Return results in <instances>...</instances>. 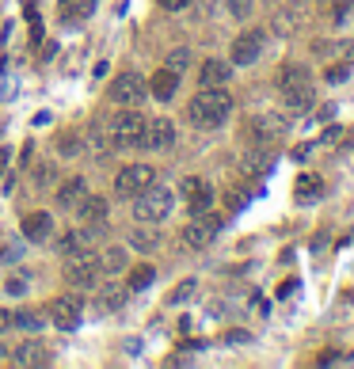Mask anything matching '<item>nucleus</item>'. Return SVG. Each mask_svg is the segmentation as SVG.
Returning a JSON list of instances; mask_svg holds the SVG:
<instances>
[{
  "mask_svg": "<svg viewBox=\"0 0 354 369\" xmlns=\"http://www.w3.org/2000/svg\"><path fill=\"white\" fill-rule=\"evenodd\" d=\"M175 145V126L168 118H152L145 122V137H141V149H172Z\"/></svg>",
  "mask_w": 354,
  "mask_h": 369,
  "instance_id": "obj_11",
  "label": "nucleus"
},
{
  "mask_svg": "<svg viewBox=\"0 0 354 369\" xmlns=\"http://www.w3.org/2000/svg\"><path fill=\"white\" fill-rule=\"evenodd\" d=\"M80 248H84V232H69V237H61V244H58L61 255H73V251H80Z\"/></svg>",
  "mask_w": 354,
  "mask_h": 369,
  "instance_id": "obj_26",
  "label": "nucleus"
},
{
  "mask_svg": "<svg viewBox=\"0 0 354 369\" xmlns=\"http://www.w3.org/2000/svg\"><path fill=\"white\" fill-rule=\"evenodd\" d=\"M282 95H286V107H290L293 115H301V110L313 107V88H308V84L293 88V92H282Z\"/></svg>",
  "mask_w": 354,
  "mask_h": 369,
  "instance_id": "obj_21",
  "label": "nucleus"
},
{
  "mask_svg": "<svg viewBox=\"0 0 354 369\" xmlns=\"http://www.w3.org/2000/svg\"><path fill=\"white\" fill-rule=\"evenodd\" d=\"M141 137H145V118L137 110H118L110 122V141L118 149H141Z\"/></svg>",
  "mask_w": 354,
  "mask_h": 369,
  "instance_id": "obj_3",
  "label": "nucleus"
},
{
  "mask_svg": "<svg viewBox=\"0 0 354 369\" xmlns=\"http://www.w3.org/2000/svg\"><path fill=\"white\" fill-rule=\"evenodd\" d=\"M123 263H126L123 248H107V255H103V259H99V266H103L107 274H118V271H123Z\"/></svg>",
  "mask_w": 354,
  "mask_h": 369,
  "instance_id": "obj_24",
  "label": "nucleus"
},
{
  "mask_svg": "<svg viewBox=\"0 0 354 369\" xmlns=\"http://www.w3.org/2000/svg\"><path fill=\"white\" fill-rule=\"evenodd\" d=\"M50 312H53V323H58L61 331H73L76 323H80V312H84V301L76 297V293H65V297H58L50 305Z\"/></svg>",
  "mask_w": 354,
  "mask_h": 369,
  "instance_id": "obj_8",
  "label": "nucleus"
},
{
  "mask_svg": "<svg viewBox=\"0 0 354 369\" xmlns=\"http://www.w3.org/2000/svg\"><path fill=\"white\" fill-rule=\"evenodd\" d=\"M324 80H328V84H343V80H347V65H328Z\"/></svg>",
  "mask_w": 354,
  "mask_h": 369,
  "instance_id": "obj_30",
  "label": "nucleus"
},
{
  "mask_svg": "<svg viewBox=\"0 0 354 369\" xmlns=\"http://www.w3.org/2000/svg\"><path fill=\"white\" fill-rule=\"evenodd\" d=\"M301 84H308V73L301 69V65H286L282 76H278V88L282 92H293V88H301Z\"/></svg>",
  "mask_w": 354,
  "mask_h": 369,
  "instance_id": "obj_22",
  "label": "nucleus"
},
{
  "mask_svg": "<svg viewBox=\"0 0 354 369\" xmlns=\"http://www.w3.org/2000/svg\"><path fill=\"white\" fill-rule=\"evenodd\" d=\"M290 4H301V0H290Z\"/></svg>",
  "mask_w": 354,
  "mask_h": 369,
  "instance_id": "obj_42",
  "label": "nucleus"
},
{
  "mask_svg": "<svg viewBox=\"0 0 354 369\" xmlns=\"http://www.w3.org/2000/svg\"><path fill=\"white\" fill-rule=\"evenodd\" d=\"M248 8H251V0H229V12H232V16H240V19L248 16Z\"/></svg>",
  "mask_w": 354,
  "mask_h": 369,
  "instance_id": "obj_34",
  "label": "nucleus"
},
{
  "mask_svg": "<svg viewBox=\"0 0 354 369\" xmlns=\"http://www.w3.org/2000/svg\"><path fill=\"white\" fill-rule=\"evenodd\" d=\"M58 8H61V16H69V19L80 16V0H58Z\"/></svg>",
  "mask_w": 354,
  "mask_h": 369,
  "instance_id": "obj_33",
  "label": "nucleus"
},
{
  "mask_svg": "<svg viewBox=\"0 0 354 369\" xmlns=\"http://www.w3.org/2000/svg\"><path fill=\"white\" fill-rule=\"evenodd\" d=\"M183 198L187 206H191V214H206L209 206H214V187L206 183V179H183Z\"/></svg>",
  "mask_w": 354,
  "mask_h": 369,
  "instance_id": "obj_10",
  "label": "nucleus"
},
{
  "mask_svg": "<svg viewBox=\"0 0 354 369\" xmlns=\"http://www.w3.org/2000/svg\"><path fill=\"white\" fill-rule=\"evenodd\" d=\"M172 191H164V187H145V191H141L137 198H134V217L137 221H145V225H157V221H164L172 214Z\"/></svg>",
  "mask_w": 354,
  "mask_h": 369,
  "instance_id": "obj_2",
  "label": "nucleus"
},
{
  "mask_svg": "<svg viewBox=\"0 0 354 369\" xmlns=\"http://www.w3.org/2000/svg\"><path fill=\"white\" fill-rule=\"evenodd\" d=\"M187 115H191L194 126H202V130H214L221 126L229 115H232V95L225 92V88H202L194 99H191V107H187Z\"/></svg>",
  "mask_w": 354,
  "mask_h": 369,
  "instance_id": "obj_1",
  "label": "nucleus"
},
{
  "mask_svg": "<svg viewBox=\"0 0 354 369\" xmlns=\"http://www.w3.org/2000/svg\"><path fill=\"white\" fill-rule=\"evenodd\" d=\"M84 194H88V183H84V179H69V183L58 187V206L61 209H76V206L84 202Z\"/></svg>",
  "mask_w": 354,
  "mask_h": 369,
  "instance_id": "obj_16",
  "label": "nucleus"
},
{
  "mask_svg": "<svg viewBox=\"0 0 354 369\" xmlns=\"http://www.w3.org/2000/svg\"><path fill=\"white\" fill-rule=\"evenodd\" d=\"M271 164H274V145H248V152H244V167H248L251 175L271 172Z\"/></svg>",
  "mask_w": 354,
  "mask_h": 369,
  "instance_id": "obj_13",
  "label": "nucleus"
},
{
  "mask_svg": "<svg viewBox=\"0 0 354 369\" xmlns=\"http://www.w3.org/2000/svg\"><path fill=\"white\" fill-rule=\"evenodd\" d=\"M24 289H27V278H12V282H8V293H24Z\"/></svg>",
  "mask_w": 354,
  "mask_h": 369,
  "instance_id": "obj_36",
  "label": "nucleus"
},
{
  "mask_svg": "<svg viewBox=\"0 0 354 369\" xmlns=\"http://www.w3.org/2000/svg\"><path fill=\"white\" fill-rule=\"evenodd\" d=\"M65 282L76 286V289H92L95 286V278H99V259L92 251H73V255H65Z\"/></svg>",
  "mask_w": 354,
  "mask_h": 369,
  "instance_id": "obj_4",
  "label": "nucleus"
},
{
  "mask_svg": "<svg viewBox=\"0 0 354 369\" xmlns=\"http://www.w3.org/2000/svg\"><path fill=\"white\" fill-rule=\"evenodd\" d=\"M80 217L88 221V225H99V221H107V198H99V194L88 198V194H84V202H80Z\"/></svg>",
  "mask_w": 354,
  "mask_h": 369,
  "instance_id": "obj_20",
  "label": "nucleus"
},
{
  "mask_svg": "<svg viewBox=\"0 0 354 369\" xmlns=\"http://www.w3.org/2000/svg\"><path fill=\"white\" fill-rule=\"evenodd\" d=\"M320 194H324V179H320V175H313V172H308V175H297V183H293V198H297V202H320Z\"/></svg>",
  "mask_w": 354,
  "mask_h": 369,
  "instance_id": "obj_14",
  "label": "nucleus"
},
{
  "mask_svg": "<svg viewBox=\"0 0 354 369\" xmlns=\"http://www.w3.org/2000/svg\"><path fill=\"white\" fill-rule=\"evenodd\" d=\"M12 358H16L19 365H46L50 362V350L42 343H19Z\"/></svg>",
  "mask_w": 354,
  "mask_h": 369,
  "instance_id": "obj_19",
  "label": "nucleus"
},
{
  "mask_svg": "<svg viewBox=\"0 0 354 369\" xmlns=\"http://www.w3.org/2000/svg\"><path fill=\"white\" fill-rule=\"evenodd\" d=\"M12 323H19V328H27V331H35L38 328V316H35V312H19V316H12Z\"/></svg>",
  "mask_w": 354,
  "mask_h": 369,
  "instance_id": "obj_31",
  "label": "nucleus"
},
{
  "mask_svg": "<svg viewBox=\"0 0 354 369\" xmlns=\"http://www.w3.org/2000/svg\"><path fill=\"white\" fill-rule=\"evenodd\" d=\"M343 46H347L343 53H347V65H350V61H354V42H343Z\"/></svg>",
  "mask_w": 354,
  "mask_h": 369,
  "instance_id": "obj_41",
  "label": "nucleus"
},
{
  "mask_svg": "<svg viewBox=\"0 0 354 369\" xmlns=\"http://www.w3.org/2000/svg\"><path fill=\"white\" fill-rule=\"evenodd\" d=\"M324 141H328V145H335V141H343V130H339V126H335V130H328V133H324Z\"/></svg>",
  "mask_w": 354,
  "mask_h": 369,
  "instance_id": "obj_38",
  "label": "nucleus"
},
{
  "mask_svg": "<svg viewBox=\"0 0 354 369\" xmlns=\"http://www.w3.org/2000/svg\"><path fill=\"white\" fill-rule=\"evenodd\" d=\"M175 88H179V76H175V69H160V73H152V84H149V92L157 95V99H168L175 95Z\"/></svg>",
  "mask_w": 354,
  "mask_h": 369,
  "instance_id": "obj_17",
  "label": "nucleus"
},
{
  "mask_svg": "<svg viewBox=\"0 0 354 369\" xmlns=\"http://www.w3.org/2000/svg\"><path fill=\"white\" fill-rule=\"evenodd\" d=\"M145 95H149V84L141 80L137 73H123L115 84H110V99H115V103H123V107H137Z\"/></svg>",
  "mask_w": 354,
  "mask_h": 369,
  "instance_id": "obj_7",
  "label": "nucleus"
},
{
  "mask_svg": "<svg viewBox=\"0 0 354 369\" xmlns=\"http://www.w3.org/2000/svg\"><path fill=\"white\" fill-rule=\"evenodd\" d=\"M263 53V31H244L236 42H232V61L236 65H251Z\"/></svg>",
  "mask_w": 354,
  "mask_h": 369,
  "instance_id": "obj_12",
  "label": "nucleus"
},
{
  "mask_svg": "<svg viewBox=\"0 0 354 369\" xmlns=\"http://www.w3.org/2000/svg\"><path fill=\"white\" fill-rule=\"evenodd\" d=\"M8 328H12V312H4V308H0V335H4Z\"/></svg>",
  "mask_w": 354,
  "mask_h": 369,
  "instance_id": "obj_37",
  "label": "nucleus"
},
{
  "mask_svg": "<svg viewBox=\"0 0 354 369\" xmlns=\"http://www.w3.org/2000/svg\"><path fill=\"white\" fill-rule=\"evenodd\" d=\"M286 122L282 115H263V118H256L251 122V130H248V145H274V137L278 133H286Z\"/></svg>",
  "mask_w": 354,
  "mask_h": 369,
  "instance_id": "obj_9",
  "label": "nucleus"
},
{
  "mask_svg": "<svg viewBox=\"0 0 354 369\" xmlns=\"http://www.w3.org/2000/svg\"><path fill=\"white\" fill-rule=\"evenodd\" d=\"M221 225H225V217H217V214H198L191 225L183 229V244L187 248H209V244H214V237L221 232Z\"/></svg>",
  "mask_w": 354,
  "mask_h": 369,
  "instance_id": "obj_6",
  "label": "nucleus"
},
{
  "mask_svg": "<svg viewBox=\"0 0 354 369\" xmlns=\"http://www.w3.org/2000/svg\"><path fill=\"white\" fill-rule=\"evenodd\" d=\"M58 152H65V156L80 152V137H76V133H65V137H58Z\"/></svg>",
  "mask_w": 354,
  "mask_h": 369,
  "instance_id": "obj_29",
  "label": "nucleus"
},
{
  "mask_svg": "<svg viewBox=\"0 0 354 369\" xmlns=\"http://www.w3.org/2000/svg\"><path fill=\"white\" fill-rule=\"evenodd\" d=\"M8 160H12V152H8V149H0V175L8 172Z\"/></svg>",
  "mask_w": 354,
  "mask_h": 369,
  "instance_id": "obj_40",
  "label": "nucleus"
},
{
  "mask_svg": "<svg viewBox=\"0 0 354 369\" xmlns=\"http://www.w3.org/2000/svg\"><path fill=\"white\" fill-rule=\"evenodd\" d=\"M160 8H164V12H183L187 0H160Z\"/></svg>",
  "mask_w": 354,
  "mask_h": 369,
  "instance_id": "obj_35",
  "label": "nucleus"
},
{
  "mask_svg": "<svg viewBox=\"0 0 354 369\" xmlns=\"http://www.w3.org/2000/svg\"><path fill=\"white\" fill-rule=\"evenodd\" d=\"M225 80H229V65H225V61H217V58L202 61V73H198V84H202V88H221Z\"/></svg>",
  "mask_w": 354,
  "mask_h": 369,
  "instance_id": "obj_18",
  "label": "nucleus"
},
{
  "mask_svg": "<svg viewBox=\"0 0 354 369\" xmlns=\"http://www.w3.org/2000/svg\"><path fill=\"white\" fill-rule=\"evenodd\" d=\"M123 301H126V293H123L118 286H107L103 293H99V305H103L107 312H110V308H123Z\"/></svg>",
  "mask_w": 354,
  "mask_h": 369,
  "instance_id": "obj_25",
  "label": "nucleus"
},
{
  "mask_svg": "<svg viewBox=\"0 0 354 369\" xmlns=\"http://www.w3.org/2000/svg\"><path fill=\"white\" fill-rule=\"evenodd\" d=\"M50 229H53V217L50 214H27L24 217V237L31 244H42V240L50 237Z\"/></svg>",
  "mask_w": 354,
  "mask_h": 369,
  "instance_id": "obj_15",
  "label": "nucleus"
},
{
  "mask_svg": "<svg viewBox=\"0 0 354 369\" xmlns=\"http://www.w3.org/2000/svg\"><path fill=\"white\" fill-rule=\"evenodd\" d=\"M187 61H191V50H187V46H175V50L168 53V69H175V73L187 69Z\"/></svg>",
  "mask_w": 354,
  "mask_h": 369,
  "instance_id": "obj_27",
  "label": "nucleus"
},
{
  "mask_svg": "<svg viewBox=\"0 0 354 369\" xmlns=\"http://www.w3.org/2000/svg\"><path fill=\"white\" fill-rule=\"evenodd\" d=\"M134 244H137V248H141V251H149V248H157V232H152V237H149V232H134Z\"/></svg>",
  "mask_w": 354,
  "mask_h": 369,
  "instance_id": "obj_32",
  "label": "nucleus"
},
{
  "mask_svg": "<svg viewBox=\"0 0 354 369\" xmlns=\"http://www.w3.org/2000/svg\"><path fill=\"white\" fill-rule=\"evenodd\" d=\"M152 183H157V172H152L149 164H130V167H123V172L115 175V194L118 198H137Z\"/></svg>",
  "mask_w": 354,
  "mask_h": 369,
  "instance_id": "obj_5",
  "label": "nucleus"
},
{
  "mask_svg": "<svg viewBox=\"0 0 354 369\" xmlns=\"http://www.w3.org/2000/svg\"><path fill=\"white\" fill-rule=\"evenodd\" d=\"M191 293H194V278H187V282H179V286L172 289V297H168V301H172V305H179V301H187Z\"/></svg>",
  "mask_w": 354,
  "mask_h": 369,
  "instance_id": "obj_28",
  "label": "nucleus"
},
{
  "mask_svg": "<svg viewBox=\"0 0 354 369\" xmlns=\"http://www.w3.org/2000/svg\"><path fill=\"white\" fill-rule=\"evenodd\" d=\"M152 278H157V271H152L149 263H137L134 271H130V278H126V289H149Z\"/></svg>",
  "mask_w": 354,
  "mask_h": 369,
  "instance_id": "obj_23",
  "label": "nucleus"
},
{
  "mask_svg": "<svg viewBox=\"0 0 354 369\" xmlns=\"http://www.w3.org/2000/svg\"><path fill=\"white\" fill-rule=\"evenodd\" d=\"M293 289H297V282H293V278H290V282H282V286H278V297H290Z\"/></svg>",
  "mask_w": 354,
  "mask_h": 369,
  "instance_id": "obj_39",
  "label": "nucleus"
}]
</instances>
